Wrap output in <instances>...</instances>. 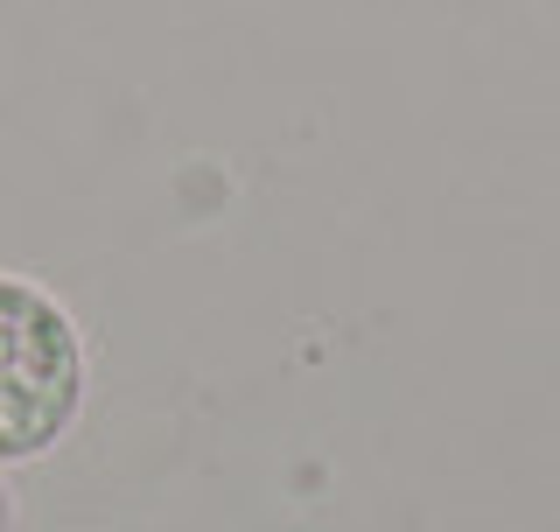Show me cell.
Listing matches in <instances>:
<instances>
[{"mask_svg": "<svg viewBox=\"0 0 560 532\" xmlns=\"http://www.w3.org/2000/svg\"><path fill=\"white\" fill-rule=\"evenodd\" d=\"M92 329L49 280L0 266V476L35 470L92 414Z\"/></svg>", "mask_w": 560, "mask_h": 532, "instance_id": "6da1fadb", "label": "cell"}, {"mask_svg": "<svg viewBox=\"0 0 560 532\" xmlns=\"http://www.w3.org/2000/svg\"><path fill=\"white\" fill-rule=\"evenodd\" d=\"M0 532H22V505H14V484L0 476Z\"/></svg>", "mask_w": 560, "mask_h": 532, "instance_id": "7a4b0ae2", "label": "cell"}]
</instances>
